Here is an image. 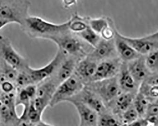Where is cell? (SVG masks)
Instances as JSON below:
<instances>
[{"instance_id": "obj_13", "label": "cell", "mask_w": 158, "mask_h": 126, "mask_svg": "<svg viewBox=\"0 0 158 126\" xmlns=\"http://www.w3.org/2000/svg\"><path fill=\"white\" fill-rule=\"evenodd\" d=\"M115 44L113 40H101L91 55L94 61L107 58L111 56L114 51Z\"/></svg>"}, {"instance_id": "obj_30", "label": "cell", "mask_w": 158, "mask_h": 126, "mask_svg": "<svg viewBox=\"0 0 158 126\" xmlns=\"http://www.w3.org/2000/svg\"><path fill=\"white\" fill-rule=\"evenodd\" d=\"M158 101L157 100L152 103H149L145 117L158 115Z\"/></svg>"}, {"instance_id": "obj_26", "label": "cell", "mask_w": 158, "mask_h": 126, "mask_svg": "<svg viewBox=\"0 0 158 126\" xmlns=\"http://www.w3.org/2000/svg\"><path fill=\"white\" fill-rule=\"evenodd\" d=\"M123 125H130L138 119L139 114L133 105H131L122 113Z\"/></svg>"}, {"instance_id": "obj_34", "label": "cell", "mask_w": 158, "mask_h": 126, "mask_svg": "<svg viewBox=\"0 0 158 126\" xmlns=\"http://www.w3.org/2000/svg\"><path fill=\"white\" fill-rule=\"evenodd\" d=\"M8 24L9 23L7 22L2 20V19H0V30Z\"/></svg>"}, {"instance_id": "obj_14", "label": "cell", "mask_w": 158, "mask_h": 126, "mask_svg": "<svg viewBox=\"0 0 158 126\" xmlns=\"http://www.w3.org/2000/svg\"><path fill=\"white\" fill-rule=\"evenodd\" d=\"M129 65L128 69L136 82L143 81L148 75V69L145 64L144 59L139 57L132 61Z\"/></svg>"}, {"instance_id": "obj_5", "label": "cell", "mask_w": 158, "mask_h": 126, "mask_svg": "<svg viewBox=\"0 0 158 126\" xmlns=\"http://www.w3.org/2000/svg\"><path fill=\"white\" fill-rule=\"evenodd\" d=\"M65 55L59 48L54 57L46 65L39 69H33L28 65L25 70L30 75L33 84L36 85L51 77L65 59Z\"/></svg>"}, {"instance_id": "obj_11", "label": "cell", "mask_w": 158, "mask_h": 126, "mask_svg": "<svg viewBox=\"0 0 158 126\" xmlns=\"http://www.w3.org/2000/svg\"><path fill=\"white\" fill-rule=\"evenodd\" d=\"M119 63L116 60H107L98 64L96 72L91 82L99 81L114 77L119 69Z\"/></svg>"}, {"instance_id": "obj_12", "label": "cell", "mask_w": 158, "mask_h": 126, "mask_svg": "<svg viewBox=\"0 0 158 126\" xmlns=\"http://www.w3.org/2000/svg\"><path fill=\"white\" fill-rule=\"evenodd\" d=\"M114 44L116 50L122 58L126 61H131L140 56V55L119 36L114 28Z\"/></svg>"}, {"instance_id": "obj_33", "label": "cell", "mask_w": 158, "mask_h": 126, "mask_svg": "<svg viewBox=\"0 0 158 126\" xmlns=\"http://www.w3.org/2000/svg\"><path fill=\"white\" fill-rule=\"evenodd\" d=\"M77 2V0H63V5L66 8L70 7L72 5L76 4Z\"/></svg>"}, {"instance_id": "obj_8", "label": "cell", "mask_w": 158, "mask_h": 126, "mask_svg": "<svg viewBox=\"0 0 158 126\" xmlns=\"http://www.w3.org/2000/svg\"><path fill=\"white\" fill-rule=\"evenodd\" d=\"M69 31L59 37L53 38L51 41L55 42L59 48L65 54L76 55L83 53V47L81 41L69 34Z\"/></svg>"}, {"instance_id": "obj_1", "label": "cell", "mask_w": 158, "mask_h": 126, "mask_svg": "<svg viewBox=\"0 0 158 126\" xmlns=\"http://www.w3.org/2000/svg\"><path fill=\"white\" fill-rule=\"evenodd\" d=\"M21 27L31 37L50 40L70 31L69 21L63 23L56 24L36 16H28Z\"/></svg>"}, {"instance_id": "obj_24", "label": "cell", "mask_w": 158, "mask_h": 126, "mask_svg": "<svg viewBox=\"0 0 158 126\" xmlns=\"http://www.w3.org/2000/svg\"><path fill=\"white\" fill-rule=\"evenodd\" d=\"M144 61L145 64L148 71L152 73L156 72L158 70V49L154 50L147 54Z\"/></svg>"}, {"instance_id": "obj_21", "label": "cell", "mask_w": 158, "mask_h": 126, "mask_svg": "<svg viewBox=\"0 0 158 126\" xmlns=\"http://www.w3.org/2000/svg\"><path fill=\"white\" fill-rule=\"evenodd\" d=\"M77 34L93 48H95L101 40L100 35L94 31L88 25L84 31Z\"/></svg>"}, {"instance_id": "obj_17", "label": "cell", "mask_w": 158, "mask_h": 126, "mask_svg": "<svg viewBox=\"0 0 158 126\" xmlns=\"http://www.w3.org/2000/svg\"><path fill=\"white\" fill-rule=\"evenodd\" d=\"M121 69L120 77L118 79L120 88L126 92L134 91L135 89L137 82L129 71L127 65L123 63Z\"/></svg>"}, {"instance_id": "obj_9", "label": "cell", "mask_w": 158, "mask_h": 126, "mask_svg": "<svg viewBox=\"0 0 158 126\" xmlns=\"http://www.w3.org/2000/svg\"><path fill=\"white\" fill-rule=\"evenodd\" d=\"M76 108L79 118L80 126H98V114L84 103L73 98L67 100Z\"/></svg>"}, {"instance_id": "obj_20", "label": "cell", "mask_w": 158, "mask_h": 126, "mask_svg": "<svg viewBox=\"0 0 158 126\" xmlns=\"http://www.w3.org/2000/svg\"><path fill=\"white\" fill-rule=\"evenodd\" d=\"M87 26V17H82L77 13L69 20V29L77 34L84 31Z\"/></svg>"}, {"instance_id": "obj_6", "label": "cell", "mask_w": 158, "mask_h": 126, "mask_svg": "<svg viewBox=\"0 0 158 126\" xmlns=\"http://www.w3.org/2000/svg\"><path fill=\"white\" fill-rule=\"evenodd\" d=\"M92 82L94 90H92H92L99 96L105 103H112L121 93L118 78L116 76L107 79Z\"/></svg>"}, {"instance_id": "obj_22", "label": "cell", "mask_w": 158, "mask_h": 126, "mask_svg": "<svg viewBox=\"0 0 158 126\" xmlns=\"http://www.w3.org/2000/svg\"><path fill=\"white\" fill-rule=\"evenodd\" d=\"M148 100L149 99L140 92L138 93L135 97L134 98L132 105L135 108L138 113L139 116L140 117L145 115L146 110L149 104Z\"/></svg>"}, {"instance_id": "obj_28", "label": "cell", "mask_w": 158, "mask_h": 126, "mask_svg": "<svg viewBox=\"0 0 158 126\" xmlns=\"http://www.w3.org/2000/svg\"><path fill=\"white\" fill-rule=\"evenodd\" d=\"M32 102L36 110L42 115L44 111L48 106H49L50 101L46 99L35 97L32 100Z\"/></svg>"}, {"instance_id": "obj_23", "label": "cell", "mask_w": 158, "mask_h": 126, "mask_svg": "<svg viewBox=\"0 0 158 126\" xmlns=\"http://www.w3.org/2000/svg\"><path fill=\"white\" fill-rule=\"evenodd\" d=\"M87 22L88 26L99 35L103 29L109 25L108 18L105 17L96 19L87 17Z\"/></svg>"}, {"instance_id": "obj_29", "label": "cell", "mask_w": 158, "mask_h": 126, "mask_svg": "<svg viewBox=\"0 0 158 126\" xmlns=\"http://www.w3.org/2000/svg\"><path fill=\"white\" fill-rule=\"evenodd\" d=\"M0 86L3 93H11L16 91L15 86L14 84V82L9 80H5L1 82Z\"/></svg>"}, {"instance_id": "obj_25", "label": "cell", "mask_w": 158, "mask_h": 126, "mask_svg": "<svg viewBox=\"0 0 158 126\" xmlns=\"http://www.w3.org/2000/svg\"><path fill=\"white\" fill-rule=\"evenodd\" d=\"M98 116V125L99 126H120L122 125L114 115L106 113V112L100 114Z\"/></svg>"}, {"instance_id": "obj_4", "label": "cell", "mask_w": 158, "mask_h": 126, "mask_svg": "<svg viewBox=\"0 0 158 126\" xmlns=\"http://www.w3.org/2000/svg\"><path fill=\"white\" fill-rule=\"evenodd\" d=\"M0 58L19 71L25 70L28 65L25 59L14 49L9 39L2 35H0Z\"/></svg>"}, {"instance_id": "obj_27", "label": "cell", "mask_w": 158, "mask_h": 126, "mask_svg": "<svg viewBox=\"0 0 158 126\" xmlns=\"http://www.w3.org/2000/svg\"><path fill=\"white\" fill-rule=\"evenodd\" d=\"M15 83L18 88H23L29 85L34 84L31 79L30 75L25 70L20 71V72H19Z\"/></svg>"}, {"instance_id": "obj_3", "label": "cell", "mask_w": 158, "mask_h": 126, "mask_svg": "<svg viewBox=\"0 0 158 126\" xmlns=\"http://www.w3.org/2000/svg\"><path fill=\"white\" fill-rule=\"evenodd\" d=\"M84 87L81 78L77 75L73 74L56 87L49 106L53 107L60 103L67 101L77 94Z\"/></svg>"}, {"instance_id": "obj_15", "label": "cell", "mask_w": 158, "mask_h": 126, "mask_svg": "<svg viewBox=\"0 0 158 126\" xmlns=\"http://www.w3.org/2000/svg\"><path fill=\"white\" fill-rule=\"evenodd\" d=\"M77 63L74 59H63L58 67L56 82L58 84L70 78L76 69Z\"/></svg>"}, {"instance_id": "obj_7", "label": "cell", "mask_w": 158, "mask_h": 126, "mask_svg": "<svg viewBox=\"0 0 158 126\" xmlns=\"http://www.w3.org/2000/svg\"><path fill=\"white\" fill-rule=\"evenodd\" d=\"M118 34L120 37L139 55H147L149 52L157 49L158 32L139 38L127 37L119 32Z\"/></svg>"}, {"instance_id": "obj_10", "label": "cell", "mask_w": 158, "mask_h": 126, "mask_svg": "<svg viewBox=\"0 0 158 126\" xmlns=\"http://www.w3.org/2000/svg\"><path fill=\"white\" fill-rule=\"evenodd\" d=\"M76 95L77 99H74L84 103L98 114L106 112V108L104 101L91 89L83 88Z\"/></svg>"}, {"instance_id": "obj_31", "label": "cell", "mask_w": 158, "mask_h": 126, "mask_svg": "<svg viewBox=\"0 0 158 126\" xmlns=\"http://www.w3.org/2000/svg\"><path fill=\"white\" fill-rule=\"evenodd\" d=\"M145 118L147 120L149 125L158 126V115L149 116Z\"/></svg>"}, {"instance_id": "obj_32", "label": "cell", "mask_w": 158, "mask_h": 126, "mask_svg": "<svg viewBox=\"0 0 158 126\" xmlns=\"http://www.w3.org/2000/svg\"><path fill=\"white\" fill-rule=\"evenodd\" d=\"M130 125H132V126H148V122H147V120L145 119V118H141V119H138L137 120H136L135 121L132 122L131 124Z\"/></svg>"}, {"instance_id": "obj_19", "label": "cell", "mask_w": 158, "mask_h": 126, "mask_svg": "<svg viewBox=\"0 0 158 126\" xmlns=\"http://www.w3.org/2000/svg\"><path fill=\"white\" fill-rule=\"evenodd\" d=\"M134 99L133 95L131 93L125 92L119 94L114 99V113H123L132 105Z\"/></svg>"}, {"instance_id": "obj_35", "label": "cell", "mask_w": 158, "mask_h": 126, "mask_svg": "<svg viewBox=\"0 0 158 126\" xmlns=\"http://www.w3.org/2000/svg\"><path fill=\"white\" fill-rule=\"evenodd\" d=\"M2 93H3V92H2V90L1 87V86H0V97L1 96Z\"/></svg>"}, {"instance_id": "obj_18", "label": "cell", "mask_w": 158, "mask_h": 126, "mask_svg": "<svg viewBox=\"0 0 158 126\" xmlns=\"http://www.w3.org/2000/svg\"><path fill=\"white\" fill-rule=\"evenodd\" d=\"M38 84L39 85L37 86L35 97L46 99L51 101L53 95L58 86L56 81H53L52 79L48 80V78Z\"/></svg>"}, {"instance_id": "obj_16", "label": "cell", "mask_w": 158, "mask_h": 126, "mask_svg": "<svg viewBox=\"0 0 158 126\" xmlns=\"http://www.w3.org/2000/svg\"><path fill=\"white\" fill-rule=\"evenodd\" d=\"M97 66L96 61L91 59L82 60L77 65V75L81 79L90 81L95 73Z\"/></svg>"}, {"instance_id": "obj_2", "label": "cell", "mask_w": 158, "mask_h": 126, "mask_svg": "<svg viewBox=\"0 0 158 126\" xmlns=\"http://www.w3.org/2000/svg\"><path fill=\"white\" fill-rule=\"evenodd\" d=\"M30 0H0V19L22 26L29 15Z\"/></svg>"}]
</instances>
